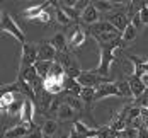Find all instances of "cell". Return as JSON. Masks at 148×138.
Wrapping results in <instances>:
<instances>
[{
  "instance_id": "1",
  "label": "cell",
  "mask_w": 148,
  "mask_h": 138,
  "mask_svg": "<svg viewBox=\"0 0 148 138\" xmlns=\"http://www.w3.org/2000/svg\"><path fill=\"white\" fill-rule=\"evenodd\" d=\"M123 46V39L119 38L116 41H112V43H107V45H101V61H99V67L95 68V72L99 73L101 77H106V78H109V70H111V65L114 63V61H118L116 58V51H118L119 48Z\"/></svg>"
},
{
  "instance_id": "2",
  "label": "cell",
  "mask_w": 148,
  "mask_h": 138,
  "mask_svg": "<svg viewBox=\"0 0 148 138\" xmlns=\"http://www.w3.org/2000/svg\"><path fill=\"white\" fill-rule=\"evenodd\" d=\"M89 31H90V34H92V38L97 41L99 46L112 43V41H116V39L121 38V32H119L109 21H101V22L90 26Z\"/></svg>"
},
{
  "instance_id": "3",
  "label": "cell",
  "mask_w": 148,
  "mask_h": 138,
  "mask_svg": "<svg viewBox=\"0 0 148 138\" xmlns=\"http://www.w3.org/2000/svg\"><path fill=\"white\" fill-rule=\"evenodd\" d=\"M56 61H60L63 65L66 77H70V78H78L80 77L82 70H80V65H78L77 58L72 55V49H66L63 53H58L56 55Z\"/></svg>"
},
{
  "instance_id": "4",
  "label": "cell",
  "mask_w": 148,
  "mask_h": 138,
  "mask_svg": "<svg viewBox=\"0 0 148 138\" xmlns=\"http://www.w3.org/2000/svg\"><path fill=\"white\" fill-rule=\"evenodd\" d=\"M0 29L3 31V32H7V34H10L12 38H15V39H17L22 46L26 45V34H24V31L15 24V21L7 14L5 10H2V17H0Z\"/></svg>"
},
{
  "instance_id": "5",
  "label": "cell",
  "mask_w": 148,
  "mask_h": 138,
  "mask_svg": "<svg viewBox=\"0 0 148 138\" xmlns=\"http://www.w3.org/2000/svg\"><path fill=\"white\" fill-rule=\"evenodd\" d=\"M78 80V84L82 85V87H89V89H97V87H101L102 84H107V82H111L109 78H106V77H101L95 70H89V72H82L80 77L77 78Z\"/></svg>"
},
{
  "instance_id": "6",
  "label": "cell",
  "mask_w": 148,
  "mask_h": 138,
  "mask_svg": "<svg viewBox=\"0 0 148 138\" xmlns=\"http://www.w3.org/2000/svg\"><path fill=\"white\" fill-rule=\"evenodd\" d=\"M107 21L116 27V29L123 34L124 29L128 27V24L131 22L130 21V17L126 14V7H121V9H116V10H112L111 14H107Z\"/></svg>"
},
{
  "instance_id": "7",
  "label": "cell",
  "mask_w": 148,
  "mask_h": 138,
  "mask_svg": "<svg viewBox=\"0 0 148 138\" xmlns=\"http://www.w3.org/2000/svg\"><path fill=\"white\" fill-rule=\"evenodd\" d=\"M38 45L26 43L22 46V55H21V67L19 68H29L38 63Z\"/></svg>"
},
{
  "instance_id": "8",
  "label": "cell",
  "mask_w": 148,
  "mask_h": 138,
  "mask_svg": "<svg viewBox=\"0 0 148 138\" xmlns=\"http://www.w3.org/2000/svg\"><path fill=\"white\" fill-rule=\"evenodd\" d=\"M85 39H87V32H85V29H84L82 26L75 24L73 31L68 34V48H70V49H78L80 46L85 43Z\"/></svg>"
},
{
  "instance_id": "9",
  "label": "cell",
  "mask_w": 148,
  "mask_h": 138,
  "mask_svg": "<svg viewBox=\"0 0 148 138\" xmlns=\"http://www.w3.org/2000/svg\"><path fill=\"white\" fill-rule=\"evenodd\" d=\"M36 128L31 126V124H26V123H17L14 124L10 130H7L3 133V138H26L31 131H34Z\"/></svg>"
},
{
  "instance_id": "10",
  "label": "cell",
  "mask_w": 148,
  "mask_h": 138,
  "mask_svg": "<svg viewBox=\"0 0 148 138\" xmlns=\"http://www.w3.org/2000/svg\"><path fill=\"white\" fill-rule=\"evenodd\" d=\"M56 55H58V51L55 49V46L49 41H43V43L38 45V58L41 61H55Z\"/></svg>"
},
{
  "instance_id": "11",
  "label": "cell",
  "mask_w": 148,
  "mask_h": 138,
  "mask_svg": "<svg viewBox=\"0 0 148 138\" xmlns=\"http://www.w3.org/2000/svg\"><path fill=\"white\" fill-rule=\"evenodd\" d=\"M104 97H119V91L116 82H107V84H102L101 87H97L95 91V102L101 101Z\"/></svg>"
},
{
  "instance_id": "12",
  "label": "cell",
  "mask_w": 148,
  "mask_h": 138,
  "mask_svg": "<svg viewBox=\"0 0 148 138\" xmlns=\"http://www.w3.org/2000/svg\"><path fill=\"white\" fill-rule=\"evenodd\" d=\"M80 19H82V22H84V24H87V26L90 27V26H94V24L101 22V12H99V10L94 7V3L90 2L89 5L85 7V10L82 12V17H80Z\"/></svg>"
},
{
  "instance_id": "13",
  "label": "cell",
  "mask_w": 148,
  "mask_h": 138,
  "mask_svg": "<svg viewBox=\"0 0 148 138\" xmlns=\"http://www.w3.org/2000/svg\"><path fill=\"white\" fill-rule=\"evenodd\" d=\"M128 82H130V87H131V94H133L134 99L141 97L145 92L148 91V85L143 82L141 77H136V75H130L128 77Z\"/></svg>"
},
{
  "instance_id": "14",
  "label": "cell",
  "mask_w": 148,
  "mask_h": 138,
  "mask_svg": "<svg viewBox=\"0 0 148 138\" xmlns=\"http://www.w3.org/2000/svg\"><path fill=\"white\" fill-rule=\"evenodd\" d=\"M34 101L31 99H24V106H22V111H21V123H26V124H31L34 126Z\"/></svg>"
},
{
  "instance_id": "15",
  "label": "cell",
  "mask_w": 148,
  "mask_h": 138,
  "mask_svg": "<svg viewBox=\"0 0 148 138\" xmlns=\"http://www.w3.org/2000/svg\"><path fill=\"white\" fill-rule=\"evenodd\" d=\"M19 78H22V80H26L27 84H31L32 87L41 80V77L38 73V70H36V67H29V68H19Z\"/></svg>"
},
{
  "instance_id": "16",
  "label": "cell",
  "mask_w": 148,
  "mask_h": 138,
  "mask_svg": "<svg viewBox=\"0 0 148 138\" xmlns=\"http://www.w3.org/2000/svg\"><path fill=\"white\" fill-rule=\"evenodd\" d=\"M49 5H53V2H43V3H39V5H32V7H27L22 15L26 17V19H31V21H34V19H38L39 15L45 12L46 9L49 7Z\"/></svg>"
},
{
  "instance_id": "17",
  "label": "cell",
  "mask_w": 148,
  "mask_h": 138,
  "mask_svg": "<svg viewBox=\"0 0 148 138\" xmlns=\"http://www.w3.org/2000/svg\"><path fill=\"white\" fill-rule=\"evenodd\" d=\"M73 130L78 133L80 138H95L99 128H89L85 123H82L80 119H77V121L73 123Z\"/></svg>"
},
{
  "instance_id": "18",
  "label": "cell",
  "mask_w": 148,
  "mask_h": 138,
  "mask_svg": "<svg viewBox=\"0 0 148 138\" xmlns=\"http://www.w3.org/2000/svg\"><path fill=\"white\" fill-rule=\"evenodd\" d=\"M45 89L51 95H60L65 92V80H53V78H45Z\"/></svg>"
},
{
  "instance_id": "19",
  "label": "cell",
  "mask_w": 148,
  "mask_h": 138,
  "mask_svg": "<svg viewBox=\"0 0 148 138\" xmlns=\"http://www.w3.org/2000/svg\"><path fill=\"white\" fill-rule=\"evenodd\" d=\"M61 99H63V102L65 104H68V106L75 109V111H82V109H85V104H84V101L80 99V95H75V94H70V92H65L63 95H61Z\"/></svg>"
},
{
  "instance_id": "20",
  "label": "cell",
  "mask_w": 148,
  "mask_h": 138,
  "mask_svg": "<svg viewBox=\"0 0 148 138\" xmlns=\"http://www.w3.org/2000/svg\"><path fill=\"white\" fill-rule=\"evenodd\" d=\"M56 119L58 121H77V113H75V109L68 106V104H61V107L58 109V113H56Z\"/></svg>"
},
{
  "instance_id": "21",
  "label": "cell",
  "mask_w": 148,
  "mask_h": 138,
  "mask_svg": "<svg viewBox=\"0 0 148 138\" xmlns=\"http://www.w3.org/2000/svg\"><path fill=\"white\" fill-rule=\"evenodd\" d=\"M49 43L55 46V49H56L58 53H63V51L70 49V48H68V38H66L63 32H56V34L49 39Z\"/></svg>"
},
{
  "instance_id": "22",
  "label": "cell",
  "mask_w": 148,
  "mask_h": 138,
  "mask_svg": "<svg viewBox=\"0 0 148 138\" xmlns=\"http://www.w3.org/2000/svg\"><path fill=\"white\" fill-rule=\"evenodd\" d=\"M95 91L97 89H89V87H84V91L80 94V99L84 101L85 109H90L92 104H95Z\"/></svg>"
},
{
  "instance_id": "23",
  "label": "cell",
  "mask_w": 148,
  "mask_h": 138,
  "mask_svg": "<svg viewBox=\"0 0 148 138\" xmlns=\"http://www.w3.org/2000/svg\"><path fill=\"white\" fill-rule=\"evenodd\" d=\"M19 95H21V94H19ZM15 97H17L15 92H2V99H0V109H2V113H5V111L17 101Z\"/></svg>"
},
{
  "instance_id": "24",
  "label": "cell",
  "mask_w": 148,
  "mask_h": 138,
  "mask_svg": "<svg viewBox=\"0 0 148 138\" xmlns=\"http://www.w3.org/2000/svg\"><path fill=\"white\" fill-rule=\"evenodd\" d=\"M82 91H84V87L78 84L77 78H70V77L65 78V92H70V94H75V95H80Z\"/></svg>"
},
{
  "instance_id": "25",
  "label": "cell",
  "mask_w": 148,
  "mask_h": 138,
  "mask_svg": "<svg viewBox=\"0 0 148 138\" xmlns=\"http://www.w3.org/2000/svg\"><path fill=\"white\" fill-rule=\"evenodd\" d=\"M41 131H43V135H45V137H53V135L58 131V121H56V119H53V118L46 119L45 124L41 126Z\"/></svg>"
},
{
  "instance_id": "26",
  "label": "cell",
  "mask_w": 148,
  "mask_h": 138,
  "mask_svg": "<svg viewBox=\"0 0 148 138\" xmlns=\"http://www.w3.org/2000/svg\"><path fill=\"white\" fill-rule=\"evenodd\" d=\"M116 85H118V91H119V97H126V99L133 97L128 78H126V80H121V78H119V80H116Z\"/></svg>"
},
{
  "instance_id": "27",
  "label": "cell",
  "mask_w": 148,
  "mask_h": 138,
  "mask_svg": "<svg viewBox=\"0 0 148 138\" xmlns=\"http://www.w3.org/2000/svg\"><path fill=\"white\" fill-rule=\"evenodd\" d=\"M53 5L56 7V10H55V19L58 21V24H61V26H70V24H73V21H72V19L56 5V2H53Z\"/></svg>"
},
{
  "instance_id": "28",
  "label": "cell",
  "mask_w": 148,
  "mask_h": 138,
  "mask_svg": "<svg viewBox=\"0 0 148 138\" xmlns=\"http://www.w3.org/2000/svg\"><path fill=\"white\" fill-rule=\"evenodd\" d=\"M136 27H134L133 24L130 22L128 24V27L124 29V32L121 34V39H123V43H130V41H134L136 39V36H138V32H136Z\"/></svg>"
},
{
  "instance_id": "29",
  "label": "cell",
  "mask_w": 148,
  "mask_h": 138,
  "mask_svg": "<svg viewBox=\"0 0 148 138\" xmlns=\"http://www.w3.org/2000/svg\"><path fill=\"white\" fill-rule=\"evenodd\" d=\"M51 65H53V61H38L34 67H36V70H38V73L41 78H46L48 73H49V70H51Z\"/></svg>"
},
{
  "instance_id": "30",
  "label": "cell",
  "mask_w": 148,
  "mask_h": 138,
  "mask_svg": "<svg viewBox=\"0 0 148 138\" xmlns=\"http://www.w3.org/2000/svg\"><path fill=\"white\" fill-rule=\"evenodd\" d=\"M138 133H140V130H136L133 126H128L126 130L118 133V138H138Z\"/></svg>"
},
{
  "instance_id": "31",
  "label": "cell",
  "mask_w": 148,
  "mask_h": 138,
  "mask_svg": "<svg viewBox=\"0 0 148 138\" xmlns=\"http://www.w3.org/2000/svg\"><path fill=\"white\" fill-rule=\"evenodd\" d=\"M138 14H140V19H141V22L148 26V5L147 2H140V10H138Z\"/></svg>"
},
{
  "instance_id": "32",
  "label": "cell",
  "mask_w": 148,
  "mask_h": 138,
  "mask_svg": "<svg viewBox=\"0 0 148 138\" xmlns=\"http://www.w3.org/2000/svg\"><path fill=\"white\" fill-rule=\"evenodd\" d=\"M134 106H138V107H147L148 109V91L141 95V97H138L136 101H134Z\"/></svg>"
},
{
  "instance_id": "33",
  "label": "cell",
  "mask_w": 148,
  "mask_h": 138,
  "mask_svg": "<svg viewBox=\"0 0 148 138\" xmlns=\"http://www.w3.org/2000/svg\"><path fill=\"white\" fill-rule=\"evenodd\" d=\"M51 21H53V17H51V14H49V12H46V10L39 15L38 19H34V22H41V24H49Z\"/></svg>"
},
{
  "instance_id": "34",
  "label": "cell",
  "mask_w": 148,
  "mask_h": 138,
  "mask_svg": "<svg viewBox=\"0 0 148 138\" xmlns=\"http://www.w3.org/2000/svg\"><path fill=\"white\" fill-rule=\"evenodd\" d=\"M116 138H118V137H116Z\"/></svg>"
}]
</instances>
